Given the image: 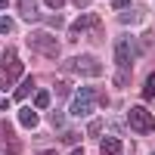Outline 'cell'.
<instances>
[{"instance_id":"6da1fadb","label":"cell","mask_w":155,"mask_h":155,"mask_svg":"<svg viewBox=\"0 0 155 155\" xmlns=\"http://www.w3.org/2000/svg\"><path fill=\"white\" fill-rule=\"evenodd\" d=\"M19 78H25V65H22L19 53L9 47V50H3V56H0V90H9Z\"/></svg>"},{"instance_id":"7a4b0ae2","label":"cell","mask_w":155,"mask_h":155,"mask_svg":"<svg viewBox=\"0 0 155 155\" xmlns=\"http://www.w3.org/2000/svg\"><path fill=\"white\" fill-rule=\"evenodd\" d=\"M96 99H99V90L96 87H78V90H71L68 112L74 115V118H87V115L96 109Z\"/></svg>"},{"instance_id":"3957f363","label":"cell","mask_w":155,"mask_h":155,"mask_svg":"<svg viewBox=\"0 0 155 155\" xmlns=\"http://www.w3.org/2000/svg\"><path fill=\"white\" fill-rule=\"evenodd\" d=\"M28 47L37 50L41 56H50V59L59 56V44H56V37L50 34V31H31L28 34Z\"/></svg>"},{"instance_id":"277c9868","label":"cell","mask_w":155,"mask_h":155,"mask_svg":"<svg viewBox=\"0 0 155 155\" xmlns=\"http://www.w3.org/2000/svg\"><path fill=\"white\" fill-rule=\"evenodd\" d=\"M65 71L84 74V78H99V74H102V62L93 59V56H74V59L65 62Z\"/></svg>"},{"instance_id":"5b68a950","label":"cell","mask_w":155,"mask_h":155,"mask_svg":"<svg viewBox=\"0 0 155 155\" xmlns=\"http://www.w3.org/2000/svg\"><path fill=\"white\" fill-rule=\"evenodd\" d=\"M134 59H137V41L130 34H121L115 41V62H118V68H130Z\"/></svg>"},{"instance_id":"8992f818","label":"cell","mask_w":155,"mask_h":155,"mask_svg":"<svg viewBox=\"0 0 155 155\" xmlns=\"http://www.w3.org/2000/svg\"><path fill=\"white\" fill-rule=\"evenodd\" d=\"M127 124H130L137 134H143V137L155 130V118H152V115H149L143 106H134L130 112H127Z\"/></svg>"},{"instance_id":"52a82bcc","label":"cell","mask_w":155,"mask_h":155,"mask_svg":"<svg viewBox=\"0 0 155 155\" xmlns=\"http://www.w3.org/2000/svg\"><path fill=\"white\" fill-rule=\"evenodd\" d=\"M0 149H3L6 155H19L22 152V140L16 137V130H12V124L0 118Z\"/></svg>"},{"instance_id":"ba28073f","label":"cell","mask_w":155,"mask_h":155,"mask_svg":"<svg viewBox=\"0 0 155 155\" xmlns=\"http://www.w3.org/2000/svg\"><path fill=\"white\" fill-rule=\"evenodd\" d=\"M99 155H124V146H121V140H115V137H106V140H99Z\"/></svg>"},{"instance_id":"9c48e42d","label":"cell","mask_w":155,"mask_h":155,"mask_svg":"<svg viewBox=\"0 0 155 155\" xmlns=\"http://www.w3.org/2000/svg\"><path fill=\"white\" fill-rule=\"evenodd\" d=\"M19 12H22L25 22H37V19H41V12H37V3H34V0H19Z\"/></svg>"},{"instance_id":"30bf717a","label":"cell","mask_w":155,"mask_h":155,"mask_svg":"<svg viewBox=\"0 0 155 155\" xmlns=\"http://www.w3.org/2000/svg\"><path fill=\"white\" fill-rule=\"evenodd\" d=\"M93 25H99V16H93V12H87V16H81L74 25H71V34L78 31H87V28H93Z\"/></svg>"},{"instance_id":"8fae6325","label":"cell","mask_w":155,"mask_h":155,"mask_svg":"<svg viewBox=\"0 0 155 155\" xmlns=\"http://www.w3.org/2000/svg\"><path fill=\"white\" fill-rule=\"evenodd\" d=\"M31 96H34V78H25V81L19 84V90H16V99L25 102V99H31Z\"/></svg>"},{"instance_id":"7c38bea8","label":"cell","mask_w":155,"mask_h":155,"mask_svg":"<svg viewBox=\"0 0 155 155\" xmlns=\"http://www.w3.org/2000/svg\"><path fill=\"white\" fill-rule=\"evenodd\" d=\"M19 124H25V127H37V112L28 109V106H22V109H19Z\"/></svg>"},{"instance_id":"4fadbf2b","label":"cell","mask_w":155,"mask_h":155,"mask_svg":"<svg viewBox=\"0 0 155 155\" xmlns=\"http://www.w3.org/2000/svg\"><path fill=\"white\" fill-rule=\"evenodd\" d=\"M50 102H53V99H50L47 90H34V106L37 109H50Z\"/></svg>"},{"instance_id":"5bb4252c","label":"cell","mask_w":155,"mask_h":155,"mask_svg":"<svg viewBox=\"0 0 155 155\" xmlns=\"http://www.w3.org/2000/svg\"><path fill=\"white\" fill-rule=\"evenodd\" d=\"M140 16H143V12H140V9H127V12L121 9V16H118V19H121V25H130V22H137Z\"/></svg>"},{"instance_id":"9a60e30c","label":"cell","mask_w":155,"mask_h":155,"mask_svg":"<svg viewBox=\"0 0 155 155\" xmlns=\"http://www.w3.org/2000/svg\"><path fill=\"white\" fill-rule=\"evenodd\" d=\"M12 31H16V22L9 16H0V34H12Z\"/></svg>"},{"instance_id":"2e32d148","label":"cell","mask_w":155,"mask_h":155,"mask_svg":"<svg viewBox=\"0 0 155 155\" xmlns=\"http://www.w3.org/2000/svg\"><path fill=\"white\" fill-rule=\"evenodd\" d=\"M143 96H146V99H152V96H155V74H149V78H146V84H143Z\"/></svg>"},{"instance_id":"e0dca14e","label":"cell","mask_w":155,"mask_h":155,"mask_svg":"<svg viewBox=\"0 0 155 155\" xmlns=\"http://www.w3.org/2000/svg\"><path fill=\"white\" fill-rule=\"evenodd\" d=\"M115 84H118V87H127V84H130V68H121L118 74H115Z\"/></svg>"},{"instance_id":"ac0fdd59","label":"cell","mask_w":155,"mask_h":155,"mask_svg":"<svg viewBox=\"0 0 155 155\" xmlns=\"http://www.w3.org/2000/svg\"><path fill=\"white\" fill-rule=\"evenodd\" d=\"M56 93H59V96H71V87H68L65 81H59V84H56Z\"/></svg>"},{"instance_id":"d6986e66","label":"cell","mask_w":155,"mask_h":155,"mask_svg":"<svg viewBox=\"0 0 155 155\" xmlns=\"http://www.w3.org/2000/svg\"><path fill=\"white\" fill-rule=\"evenodd\" d=\"M99 130H102V124H90V130H87V137H90V140H96V137H99Z\"/></svg>"},{"instance_id":"ffe728a7","label":"cell","mask_w":155,"mask_h":155,"mask_svg":"<svg viewBox=\"0 0 155 155\" xmlns=\"http://www.w3.org/2000/svg\"><path fill=\"white\" fill-rule=\"evenodd\" d=\"M62 143H68V146H71V143H78V134H71V130H65V134H62Z\"/></svg>"},{"instance_id":"44dd1931","label":"cell","mask_w":155,"mask_h":155,"mask_svg":"<svg viewBox=\"0 0 155 155\" xmlns=\"http://www.w3.org/2000/svg\"><path fill=\"white\" fill-rule=\"evenodd\" d=\"M44 3H47L50 9H62V6H65V0H44Z\"/></svg>"},{"instance_id":"7402d4cb","label":"cell","mask_w":155,"mask_h":155,"mask_svg":"<svg viewBox=\"0 0 155 155\" xmlns=\"http://www.w3.org/2000/svg\"><path fill=\"white\" fill-rule=\"evenodd\" d=\"M112 6L121 12V9H127V6H130V0H112Z\"/></svg>"},{"instance_id":"603a6c76","label":"cell","mask_w":155,"mask_h":155,"mask_svg":"<svg viewBox=\"0 0 155 155\" xmlns=\"http://www.w3.org/2000/svg\"><path fill=\"white\" fill-rule=\"evenodd\" d=\"M50 121H53V127H62V115H59V112H53V115H50Z\"/></svg>"},{"instance_id":"cb8c5ba5","label":"cell","mask_w":155,"mask_h":155,"mask_svg":"<svg viewBox=\"0 0 155 155\" xmlns=\"http://www.w3.org/2000/svg\"><path fill=\"white\" fill-rule=\"evenodd\" d=\"M9 6V0H0V9H6Z\"/></svg>"},{"instance_id":"d4e9b609","label":"cell","mask_w":155,"mask_h":155,"mask_svg":"<svg viewBox=\"0 0 155 155\" xmlns=\"http://www.w3.org/2000/svg\"><path fill=\"white\" fill-rule=\"evenodd\" d=\"M74 6H87V0H74Z\"/></svg>"},{"instance_id":"484cf974","label":"cell","mask_w":155,"mask_h":155,"mask_svg":"<svg viewBox=\"0 0 155 155\" xmlns=\"http://www.w3.org/2000/svg\"><path fill=\"white\" fill-rule=\"evenodd\" d=\"M41 155H56V152H53V149H44V152H41Z\"/></svg>"},{"instance_id":"4316f807","label":"cell","mask_w":155,"mask_h":155,"mask_svg":"<svg viewBox=\"0 0 155 155\" xmlns=\"http://www.w3.org/2000/svg\"><path fill=\"white\" fill-rule=\"evenodd\" d=\"M71 155H84V152H81V149H71Z\"/></svg>"},{"instance_id":"83f0119b","label":"cell","mask_w":155,"mask_h":155,"mask_svg":"<svg viewBox=\"0 0 155 155\" xmlns=\"http://www.w3.org/2000/svg\"><path fill=\"white\" fill-rule=\"evenodd\" d=\"M152 155H155V152H152Z\"/></svg>"}]
</instances>
